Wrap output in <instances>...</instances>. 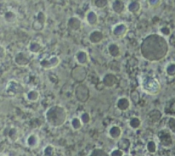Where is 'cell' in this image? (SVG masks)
<instances>
[{
  "mask_svg": "<svg viewBox=\"0 0 175 156\" xmlns=\"http://www.w3.org/2000/svg\"><path fill=\"white\" fill-rule=\"evenodd\" d=\"M147 149L148 151L150 152V153H151V154H154V153H156V144L154 143L153 142H150L148 143L147 145Z\"/></svg>",
  "mask_w": 175,
  "mask_h": 156,
  "instance_id": "6",
  "label": "cell"
},
{
  "mask_svg": "<svg viewBox=\"0 0 175 156\" xmlns=\"http://www.w3.org/2000/svg\"><path fill=\"white\" fill-rule=\"evenodd\" d=\"M142 90L150 95H156L161 90V84L156 78L150 76H144L141 82Z\"/></svg>",
  "mask_w": 175,
  "mask_h": 156,
  "instance_id": "2",
  "label": "cell"
},
{
  "mask_svg": "<svg viewBox=\"0 0 175 156\" xmlns=\"http://www.w3.org/2000/svg\"><path fill=\"white\" fill-rule=\"evenodd\" d=\"M124 156H130V155H124Z\"/></svg>",
  "mask_w": 175,
  "mask_h": 156,
  "instance_id": "10",
  "label": "cell"
},
{
  "mask_svg": "<svg viewBox=\"0 0 175 156\" xmlns=\"http://www.w3.org/2000/svg\"><path fill=\"white\" fill-rule=\"evenodd\" d=\"M45 156H54L55 154V148L52 146H47L44 150Z\"/></svg>",
  "mask_w": 175,
  "mask_h": 156,
  "instance_id": "5",
  "label": "cell"
},
{
  "mask_svg": "<svg viewBox=\"0 0 175 156\" xmlns=\"http://www.w3.org/2000/svg\"><path fill=\"white\" fill-rule=\"evenodd\" d=\"M1 156H7V155H1Z\"/></svg>",
  "mask_w": 175,
  "mask_h": 156,
  "instance_id": "9",
  "label": "cell"
},
{
  "mask_svg": "<svg viewBox=\"0 0 175 156\" xmlns=\"http://www.w3.org/2000/svg\"><path fill=\"white\" fill-rule=\"evenodd\" d=\"M90 156H110V154H109L107 152L103 150V149L96 148V149H94V150L91 153Z\"/></svg>",
  "mask_w": 175,
  "mask_h": 156,
  "instance_id": "3",
  "label": "cell"
},
{
  "mask_svg": "<svg viewBox=\"0 0 175 156\" xmlns=\"http://www.w3.org/2000/svg\"><path fill=\"white\" fill-rule=\"evenodd\" d=\"M161 142L163 144V145H165V146H169L172 144V137H171V136L168 133L164 134V136L163 138H161Z\"/></svg>",
  "mask_w": 175,
  "mask_h": 156,
  "instance_id": "4",
  "label": "cell"
},
{
  "mask_svg": "<svg viewBox=\"0 0 175 156\" xmlns=\"http://www.w3.org/2000/svg\"><path fill=\"white\" fill-rule=\"evenodd\" d=\"M168 125L169 128L171 129V130H173V132H175V119H171L168 122Z\"/></svg>",
  "mask_w": 175,
  "mask_h": 156,
  "instance_id": "8",
  "label": "cell"
},
{
  "mask_svg": "<svg viewBox=\"0 0 175 156\" xmlns=\"http://www.w3.org/2000/svg\"><path fill=\"white\" fill-rule=\"evenodd\" d=\"M110 156H124V153H123L122 150H120V148L119 149H115V150L111 152Z\"/></svg>",
  "mask_w": 175,
  "mask_h": 156,
  "instance_id": "7",
  "label": "cell"
},
{
  "mask_svg": "<svg viewBox=\"0 0 175 156\" xmlns=\"http://www.w3.org/2000/svg\"><path fill=\"white\" fill-rule=\"evenodd\" d=\"M142 54L150 61H158L164 58L167 53V42L163 37L151 34L148 36L142 43Z\"/></svg>",
  "mask_w": 175,
  "mask_h": 156,
  "instance_id": "1",
  "label": "cell"
}]
</instances>
